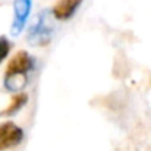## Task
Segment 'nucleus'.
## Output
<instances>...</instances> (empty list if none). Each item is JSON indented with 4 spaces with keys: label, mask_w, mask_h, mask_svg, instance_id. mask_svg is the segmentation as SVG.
I'll return each instance as SVG.
<instances>
[{
    "label": "nucleus",
    "mask_w": 151,
    "mask_h": 151,
    "mask_svg": "<svg viewBox=\"0 0 151 151\" xmlns=\"http://www.w3.org/2000/svg\"><path fill=\"white\" fill-rule=\"evenodd\" d=\"M47 15L49 12H41L34 22V25L29 28L28 40L34 46H47L51 40V27L47 24Z\"/></svg>",
    "instance_id": "nucleus-1"
},
{
    "label": "nucleus",
    "mask_w": 151,
    "mask_h": 151,
    "mask_svg": "<svg viewBox=\"0 0 151 151\" xmlns=\"http://www.w3.org/2000/svg\"><path fill=\"white\" fill-rule=\"evenodd\" d=\"M22 138H24V132L15 123L4 122L0 125V151H4L21 144Z\"/></svg>",
    "instance_id": "nucleus-2"
},
{
    "label": "nucleus",
    "mask_w": 151,
    "mask_h": 151,
    "mask_svg": "<svg viewBox=\"0 0 151 151\" xmlns=\"http://www.w3.org/2000/svg\"><path fill=\"white\" fill-rule=\"evenodd\" d=\"M31 4H32L31 0H15L13 1L15 19L12 24V35H18L24 29L27 19L29 16V12H31Z\"/></svg>",
    "instance_id": "nucleus-3"
},
{
    "label": "nucleus",
    "mask_w": 151,
    "mask_h": 151,
    "mask_svg": "<svg viewBox=\"0 0 151 151\" xmlns=\"http://www.w3.org/2000/svg\"><path fill=\"white\" fill-rule=\"evenodd\" d=\"M32 68H34V59L27 51H19L9 62L7 69H6V75H12V73H28L29 70H32Z\"/></svg>",
    "instance_id": "nucleus-4"
},
{
    "label": "nucleus",
    "mask_w": 151,
    "mask_h": 151,
    "mask_svg": "<svg viewBox=\"0 0 151 151\" xmlns=\"http://www.w3.org/2000/svg\"><path fill=\"white\" fill-rule=\"evenodd\" d=\"M84 0H59L53 7V16L59 21H68L75 15Z\"/></svg>",
    "instance_id": "nucleus-5"
},
{
    "label": "nucleus",
    "mask_w": 151,
    "mask_h": 151,
    "mask_svg": "<svg viewBox=\"0 0 151 151\" xmlns=\"http://www.w3.org/2000/svg\"><path fill=\"white\" fill-rule=\"evenodd\" d=\"M28 82L27 73H12V75H4V87L9 91H19L22 90Z\"/></svg>",
    "instance_id": "nucleus-6"
},
{
    "label": "nucleus",
    "mask_w": 151,
    "mask_h": 151,
    "mask_svg": "<svg viewBox=\"0 0 151 151\" xmlns=\"http://www.w3.org/2000/svg\"><path fill=\"white\" fill-rule=\"evenodd\" d=\"M27 101H28V96H27L25 93H19V94H16V96L12 99L10 104H9L4 110L0 111V116H12V114L18 113V111L27 104Z\"/></svg>",
    "instance_id": "nucleus-7"
},
{
    "label": "nucleus",
    "mask_w": 151,
    "mask_h": 151,
    "mask_svg": "<svg viewBox=\"0 0 151 151\" xmlns=\"http://www.w3.org/2000/svg\"><path fill=\"white\" fill-rule=\"evenodd\" d=\"M9 51H10V43H9V40L6 38V37H0V63L6 59V56L9 54Z\"/></svg>",
    "instance_id": "nucleus-8"
}]
</instances>
